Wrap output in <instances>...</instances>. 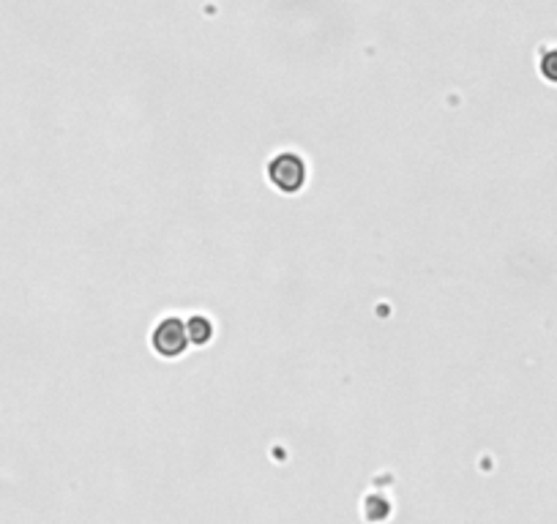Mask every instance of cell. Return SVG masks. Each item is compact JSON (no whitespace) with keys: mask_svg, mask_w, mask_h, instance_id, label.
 <instances>
[{"mask_svg":"<svg viewBox=\"0 0 557 524\" xmlns=\"http://www.w3.org/2000/svg\"><path fill=\"white\" fill-rule=\"evenodd\" d=\"M189 325L183 328L180 320L170 317V320H162L154 330V337H151V345L159 355L164 358H175V355H183L186 347H189Z\"/></svg>","mask_w":557,"mask_h":524,"instance_id":"obj_2","label":"cell"},{"mask_svg":"<svg viewBox=\"0 0 557 524\" xmlns=\"http://www.w3.org/2000/svg\"><path fill=\"white\" fill-rule=\"evenodd\" d=\"M268 175H270V183L278 188V192H285V195H295L303 188L306 183V162L287 151V154H278L270 167H268Z\"/></svg>","mask_w":557,"mask_h":524,"instance_id":"obj_1","label":"cell"}]
</instances>
